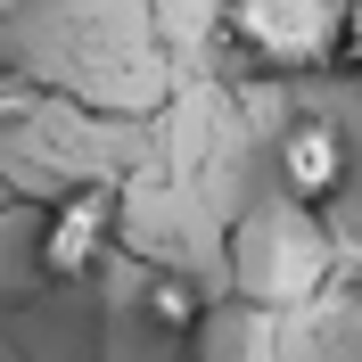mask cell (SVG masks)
<instances>
[{
    "label": "cell",
    "mask_w": 362,
    "mask_h": 362,
    "mask_svg": "<svg viewBox=\"0 0 362 362\" xmlns=\"http://www.w3.org/2000/svg\"><path fill=\"white\" fill-rule=\"evenodd\" d=\"M230 33L280 74L346 58V0H230Z\"/></svg>",
    "instance_id": "1"
},
{
    "label": "cell",
    "mask_w": 362,
    "mask_h": 362,
    "mask_svg": "<svg viewBox=\"0 0 362 362\" xmlns=\"http://www.w3.org/2000/svg\"><path fill=\"white\" fill-rule=\"evenodd\" d=\"M115 239V181H83L42 214V239H33V264L49 280H83Z\"/></svg>",
    "instance_id": "2"
},
{
    "label": "cell",
    "mask_w": 362,
    "mask_h": 362,
    "mask_svg": "<svg viewBox=\"0 0 362 362\" xmlns=\"http://www.w3.org/2000/svg\"><path fill=\"white\" fill-rule=\"evenodd\" d=\"M280 181H288V198H305V206L338 198L346 189V140H338V124H296V132L280 140Z\"/></svg>",
    "instance_id": "3"
},
{
    "label": "cell",
    "mask_w": 362,
    "mask_h": 362,
    "mask_svg": "<svg viewBox=\"0 0 362 362\" xmlns=\"http://www.w3.org/2000/svg\"><path fill=\"white\" fill-rule=\"evenodd\" d=\"M148 313L173 321V329H189V321H198V305H189V288H181V280H148Z\"/></svg>",
    "instance_id": "4"
},
{
    "label": "cell",
    "mask_w": 362,
    "mask_h": 362,
    "mask_svg": "<svg viewBox=\"0 0 362 362\" xmlns=\"http://www.w3.org/2000/svg\"><path fill=\"white\" fill-rule=\"evenodd\" d=\"M346 66H362V0H346Z\"/></svg>",
    "instance_id": "5"
}]
</instances>
